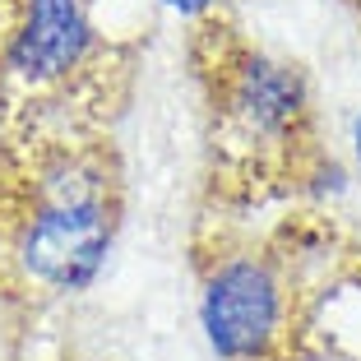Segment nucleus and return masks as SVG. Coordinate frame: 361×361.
I'll return each mask as SVG.
<instances>
[{
  "mask_svg": "<svg viewBox=\"0 0 361 361\" xmlns=\"http://www.w3.org/2000/svg\"><path fill=\"white\" fill-rule=\"evenodd\" d=\"M121 236V167L106 135L10 139L0 176V292L75 301Z\"/></svg>",
  "mask_w": 361,
  "mask_h": 361,
  "instance_id": "obj_1",
  "label": "nucleus"
},
{
  "mask_svg": "<svg viewBox=\"0 0 361 361\" xmlns=\"http://www.w3.org/2000/svg\"><path fill=\"white\" fill-rule=\"evenodd\" d=\"M190 56L209 93L213 185L227 200H255L274 185L301 190L315 144V93L301 65L250 47L223 14L195 23Z\"/></svg>",
  "mask_w": 361,
  "mask_h": 361,
  "instance_id": "obj_2",
  "label": "nucleus"
},
{
  "mask_svg": "<svg viewBox=\"0 0 361 361\" xmlns=\"http://www.w3.org/2000/svg\"><path fill=\"white\" fill-rule=\"evenodd\" d=\"M200 334L218 361H297L301 301L274 236L200 241Z\"/></svg>",
  "mask_w": 361,
  "mask_h": 361,
  "instance_id": "obj_3",
  "label": "nucleus"
},
{
  "mask_svg": "<svg viewBox=\"0 0 361 361\" xmlns=\"http://www.w3.org/2000/svg\"><path fill=\"white\" fill-rule=\"evenodd\" d=\"M153 5H162L167 14H176V19H190V23H204L213 19V14H223L227 0H153Z\"/></svg>",
  "mask_w": 361,
  "mask_h": 361,
  "instance_id": "obj_4",
  "label": "nucleus"
},
{
  "mask_svg": "<svg viewBox=\"0 0 361 361\" xmlns=\"http://www.w3.org/2000/svg\"><path fill=\"white\" fill-rule=\"evenodd\" d=\"M348 144H352V162H357V171H361V111L352 116V126H348Z\"/></svg>",
  "mask_w": 361,
  "mask_h": 361,
  "instance_id": "obj_5",
  "label": "nucleus"
}]
</instances>
